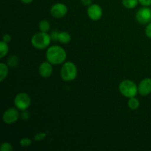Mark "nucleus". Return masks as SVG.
<instances>
[{
    "mask_svg": "<svg viewBox=\"0 0 151 151\" xmlns=\"http://www.w3.org/2000/svg\"><path fill=\"white\" fill-rule=\"evenodd\" d=\"M47 61L53 65L60 64L66 58V52L63 48L59 46H52L47 49L46 52Z\"/></svg>",
    "mask_w": 151,
    "mask_h": 151,
    "instance_id": "nucleus-1",
    "label": "nucleus"
},
{
    "mask_svg": "<svg viewBox=\"0 0 151 151\" xmlns=\"http://www.w3.org/2000/svg\"><path fill=\"white\" fill-rule=\"evenodd\" d=\"M51 36L45 32H39L35 33L31 38V44L38 50L46 49L51 42Z\"/></svg>",
    "mask_w": 151,
    "mask_h": 151,
    "instance_id": "nucleus-2",
    "label": "nucleus"
},
{
    "mask_svg": "<svg viewBox=\"0 0 151 151\" xmlns=\"http://www.w3.org/2000/svg\"><path fill=\"white\" fill-rule=\"evenodd\" d=\"M119 90L125 97L131 98L135 97L138 93V86L131 80H124L119 83Z\"/></svg>",
    "mask_w": 151,
    "mask_h": 151,
    "instance_id": "nucleus-3",
    "label": "nucleus"
},
{
    "mask_svg": "<svg viewBox=\"0 0 151 151\" xmlns=\"http://www.w3.org/2000/svg\"><path fill=\"white\" fill-rule=\"evenodd\" d=\"M78 75V69L76 66L72 62H66L62 66L60 70V76L63 81L66 82L72 81L76 78Z\"/></svg>",
    "mask_w": 151,
    "mask_h": 151,
    "instance_id": "nucleus-4",
    "label": "nucleus"
},
{
    "mask_svg": "<svg viewBox=\"0 0 151 151\" xmlns=\"http://www.w3.org/2000/svg\"><path fill=\"white\" fill-rule=\"evenodd\" d=\"M14 104L19 110H27L31 104L30 97L27 93H19L15 97Z\"/></svg>",
    "mask_w": 151,
    "mask_h": 151,
    "instance_id": "nucleus-5",
    "label": "nucleus"
},
{
    "mask_svg": "<svg viewBox=\"0 0 151 151\" xmlns=\"http://www.w3.org/2000/svg\"><path fill=\"white\" fill-rule=\"evenodd\" d=\"M19 116L20 115H19V112L17 108L16 109L10 108V109H7L3 114V122L5 124H8V125L15 123L19 118Z\"/></svg>",
    "mask_w": 151,
    "mask_h": 151,
    "instance_id": "nucleus-6",
    "label": "nucleus"
},
{
    "mask_svg": "<svg viewBox=\"0 0 151 151\" xmlns=\"http://www.w3.org/2000/svg\"><path fill=\"white\" fill-rule=\"evenodd\" d=\"M137 22L142 24H146L151 22V9L145 7H142L137 11L136 14Z\"/></svg>",
    "mask_w": 151,
    "mask_h": 151,
    "instance_id": "nucleus-7",
    "label": "nucleus"
},
{
    "mask_svg": "<svg viewBox=\"0 0 151 151\" xmlns=\"http://www.w3.org/2000/svg\"><path fill=\"white\" fill-rule=\"evenodd\" d=\"M67 7L63 3H56L52 6L50 9V13L52 16L55 19H60L66 16L67 13Z\"/></svg>",
    "mask_w": 151,
    "mask_h": 151,
    "instance_id": "nucleus-8",
    "label": "nucleus"
},
{
    "mask_svg": "<svg viewBox=\"0 0 151 151\" xmlns=\"http://www.w3.org/2000/svg\"><path fill=\"white\" fill-rule=\"evenodd\" d=\"M88 16L93 21L100 20L103 16V10L100 5L97 4H91L87 9Z\"/></svg>",
    "mask_w": 151,
    "mask_h": 151,
    "instance_id": "nucleus-9",
    "label": "nucleus"
},
{
    "mask_svg": "<svg viewBox=\"0 0 151 151\" xmlns=\"http://www.w3.org/2000/svg\"><path fill=\"white\" fill-rule=\"evenodd\" d=\"M138 92L141 96H147L151 93V78L143 79L138 86Z\"/></svg>",
    "mask_w": 151,
    "mask_h": 151,
    "instance_id": "nucleus-10",
    "label": "nucleus"
},
{
    "mask_svg": "<svg viewBox=\"0 0 151 151\" xmlns=\"http://www.w3.org/2000/svg\"><path fill=\"white\" fill-rule=\"evenodd\" d=\"M40 75L44 78H47L50 77L52 74L53 69L52 66V63H50L49 61L43 62L39 66L38 69Z\"/></svg>",
    "mask_w": 151,
    "mask_h": 151,
    "instance_id": "nucleus-11",
    "label": "nucleus"
},
{
    "mask_svg": "<svg viewBox=\"0 0 151 151\" xmlns=\"http://www.w3.org/2000/svg\"><path fill=\"white\" fill-rule=\"evenodd\" d=\"M58 41H59L62 44H69L71 41L70 34L68 32H66V31L59 32Z\"/></svg>",
    "mask_w": 151,
    "mask_h": 151,
    "instance_id": "nucleus-12",
    "label": "nucleus"
},
{
    "mask_svg": "<svg viewBox=\"0 0 151 151\" xmlns=\"http://www.w3.org/2000/svg\"><path fill=\"white\" fill-rule=\"evenodd\" d=\"M8 65L4 63H0V81L2 82L8 75Z\"/></svg>",
    "mask_w": 151,
    "mask_h": 151,
    "instance_id": "nucleus-13",
    "label": "nucleus"
},
{
    "mask_svg": "<svg viewBox=\"0 0 151 151\" xmlns=\"http://www.w3.org/2000/svg\"><path fill=\"white\" fill-rule=\"evenodd\" d=\"M139 0H122V5L127 9H134L137 6Z\"/></svg>",
    "mask_w": 151,
    "mask_h": 151,
    "instance_id": "nucleus-14",
    "label": "nucleus"
},
{
    "mask_svg": "<svg viewBox=\"0 0 151 151\" xmlns=\"http://www.w3.org/2000/svg\"><path fill=\"white\" fill-rule=\"evenodd\" d=\"M128 106L131 110H136L139 107V101L135 97H133L129 98L128 102Z\"/></svg>",
    "mask_w": 151,
    "mask_h": 151,
    "instance_id": "nucleus-15",
    "label": "nucleus"
},
{
    "mask_svg": "<svg viewBox=\"0 0 151 151\" xmlns=\"http://www.w3.org/2000/svg\"><path fill=\"white\" fill-rule=\"evenodd\" d=\"M19 63V58L16 55H11L7 58V64L10 67H16Z\"/></svg>",
    "mask_w": 151,
    "mask_h": 151,
    "instance_id": "nucleus-16",
    "label": "nucleus"
},
{
    "mask_svg": "<svg viewBox=\"0 0 151 151\" xmlns=\"http://www.w3.org/2000/svg\"><path fill=\"white\" fill-rule=\"evenodd\" d=\"M38 27H39V29L41 32H47L50 29V24L48 21L46 20V19H44V20H41L39 22Z\"/></svg>",
    "mask_w": 151,
    "mask_h": 151,
    "instance_id": "nucleus-17",
    "label": "nucleus"
},
{
    "mask_svg": "<svg viewBox=\"0 0 151 151\" xmlns=\"http://www.w3.org/2000/svg\"><path fill=\"white\" fill-rule=\"evenodd\" d=\"M9 51V47L7 46V43L4 41H1L0 42V58H4L6 55L7 54Z\"/></svg>",
    "mask_w": 151,
    "mask_h": 151,
    "instance_id": "nucleus-18",
    "label": "nucleus"
},
{
    "mask_svg": "<svg viewBox=\"0 0 151 151\" xmlns=\"http://www.w3.org/2000/svg\"><path fill=\"white\" fill-rule=\"evenodd\" d=\"M19 144H20V145L22 147H27L31 145V144H32V140L29 138H27V137H24V138H22L20 140Z\"/></svg>",
    "mask_w": 151,
    "mask_h": 151,
    "instance_id": "nucleus-19",
    "label": "nucleus"
},
{
    "mask_svg": "<svg viewBox=\"0 0 151 151\" xmlns=\"http://www.w3.org/2000/svg\"><path fill=\"white\" fill-rule=\"evenodd\" d=\"M13 150V147H12L11 144L9 142H3L1 145L0 147V150L1 151H12Z\"/></svg>",
    "mask_w": 151,
    "mask_h": 151,
    "instance_id": "nucleus-20",
    "label": "nucleus"
},
{
    "mask_svg": "<svg viewBox=\"0 0 151 151\" xmlns=\"http://www.w3.org/2000/svg\"><path fill=\"white\" fill-rule=\"evenodd\" d=\"M46 137H47V134L45 133H38V134H37L34 137V140L37 142L42 141V140H44L45 139Z\"/></svg>",
    "mask_w": 151,
    "mask_h": 151,
    "instance_id": "nucleus-21",
    "label": "nucleus"
},
{
    "mask_svg": "<svg viewBox=\"0 0 151 151\" xmlns=\"http://www.w3.org/2000/svg\"><path fill=\"white\" fill-rule=\"evenodd\" d=\"M145 34L149 38H151V22L148 23L147 26L145 28Z\"/></svg>",
    "mask_w": 151,
    "mask_h": 151,
    "instance_id": "nucleus-22",
    "label": "nucleus"
},
{
    "mask_svg": "<svg viewBox=\"0 0 151 151\" xmlns=\"http://www.w3.org/2000/svg\"><path fill=\"white\" fill-rule=\"evenodd\" d=\"M139 2L143 6L148 7L151 5V0H139Z\"/></svg>",
    "mask_w": 151,
    "mask_h": 151,
    "instance_id": "nucleus-23",
    "label": "nucleus"
},
{
    "mask_svg": "<svg viewBox=\"0 0 151 151\" xmlns=\"http://www.w3.org/2000/svg\"><path fill=\"white\" fill-rule=\"evenodd\" d=\"M11 35H9V34H4L3 35V38H2V41H4L5 43H9L11 41Z\"/></svg>",
    "mask_w": 151,
    "mask_h": 151,
    "instance_id": "nucleus-24",
    "label": "nucleus"
},
{
    "mask_svg": "<svg viewBox=\"0 0 151 151\" xmlns=\"http://www.w3.org/2000/svg\"><path fill=\"white\" fill-rule=\"evenodd\" d=\"M22 114H21V116H22V119H24V120H27V119H29V113H28V111H27L26 110L24 111H22Z\"/></svg>",
    "mask_w": 151,
    "mask_h": 151,
    "instance_id": "nucleus-25",
    "label": "nucleus"
},
{
    "mask_svg": "<svg viewBox=\"0 0 151 151\" xmlns=\"http://www.w3.org/2000/svg\"><path fill=\"white\" fill-rule=\"evenodd\" d=\"M58 34L59 32H57V31H53V32H52L51 33V38L52 40H54V41H58Z\"/></svg>",
    "mask_w": 151,
    "mask_h": 151,
    "instance_id": "nucleus-26",
    "label": "nucleus"
},
{
    "mask_svg": "<svg viewBox=\"0 0 151 151\" xmlns=\"http://www.w3.org/2000/svg\"><path fill=\"white\" fill-rule=\"evenodd\" d=\"M92 1L91 0H81V3L83 4L84 6H90L91 4Z\"/></svg>",
    "mask_w": 151,
    "mask_h": 151,
    "instance_id": "nucleus-27",
    "label": "nucleus"
},
{
    "mask_svg": "<svg viewBox=\"0 0 151 151\" xmlns=\"http://www.w3.org/2000/svg\"><path fill=\"white\" fill-rule=\"evenodd\" d=\"M24 4H29V3L32 2L33 0H21Z\"/></svg>",
    "mask_w": 151,
    "mask_h": 151,
    "instance_id": "nucleus-28",
    "label": "nucleus"
}]
</instances>
